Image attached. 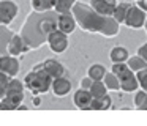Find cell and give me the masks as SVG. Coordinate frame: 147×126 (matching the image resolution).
<instances>
[{
	"mask_svg": "<svg viewBox=\"0 0 147 126\" xmlns=\"http://www.w3.org/2000/svg\"><path fill=\"white\" fill-rule=\"evenodd\" d=\"M81 28L92 33H101L105 36H115L119 33V22L112 16H103L96 13L92 6H87L84 3L76 2L73 6V11Z\"/></svg>",
	"mask_w": 147,
	"mask_h": 126,
	"instance_id": "obj_1",
	"label": "cell"
},
{
	"mask_svg": "<svg viewBox=\"0 0 147 126\" xmlns=\"http://www.w3.org/2000/svg\"><path fill=\"white\" fill-rule=\"evenodd\" d=\"M52 80H54V77L49 76L41 65L35 66V68L30 72H27V76L24 77L26 88H29L33 94H41V93L49 91L52 88Z\"/></svg>",
	"mask_w": 147,
	"mask_h": 126,
	"instance_id": "obj_2",
	"label": "cell"
},
{
	"mask_svg": "<svg viewBox=\"0 0 147 126\" xmlns=\"http://www.w3.org/2000/svg\"><path fill=\"white\" fill-rule=\"evenodd\" d=\"M147 19V13L142 11L138 5H131L130 9L127 13V17H125V25L130 28H142L146 24Z\"/></svg>",
	"mask_w": 147,
	"mask_h": 126,
	"instance_id": "obj_3",
	"label": "cell"
},
{
	"mask_svg": "<svg viewBox=\"0 0 147 126\" xmlns=\"http://www.w3.org/2000/svg\"><path fill=\"white\" fill-rule=\"evenodd\" d=\"M46 40H48V44L49 47H51L52 52L55 54H62L67 50L68 47V35L63 33L62 30H54L52 33H49L48 36H46Z\"/></svg>",
	"mask_w": 147,
	"mask_h": 126,
	"instance_id": "obj_4",
	"label": "cell"
},
{
	"mask_svg": "<svg viewBox=\"0 0 147 126\" xmlns=\"http://www.w3.org/2000/svg\"><path fill=\"white\" fill-rule=\"evenodd\" d=\"M18 11H19V8L13 0H2L0 2V22H2V25L11 24V21L16 17Z\"/></svg>",
	"mask_w": 147,
	"mask_h": 126,
	"instance_id": "obj_5",
	"label": "cell"
},
{
	"mask_svg": "<svg viewBox=\"0 0 147 126\" xmlns=\"http://www.w3.org/2000/svg\"><path fill=\"white\" fill-rule=\"evenodd\" d=\"M117 77H119V80H120V88L123 91H127V93H133V91H136L141 88L136 72L131 71V69H127L123 74L117 76Z\"/></svg>",
	"mask_w": 147,
	"mask_h": 126,
	"instance_id": "obj_6",
	"label": "cell"
},
{
	"mask_svg": "<svg viewBox=\"0 0 147 126\" xmlns=\"http://www.w3.org/2000/svg\"><path fill=\"white\" fill-rule=\"evenodd\" d=\"M73 101H74V106H76L78 109H81V110H90L93 96H92V93H90V90L79 88V90L74 93Z\"/></svg>",
	"mask_w": 147,
	"mask_h": 126,
	"instance_id": "obj_7",
	"label": "cell"
},
{
	"mask_svg": "<svg viewBox=\"0 0 147 126\" xmlns=\"http://www.w3.org/2000/svg\"><path fill=\"white\" fill-rule=\"evenodd\" d=\"M78 25V21L74 17L73 13H65V14H59V19H57V28L62 30L63 33L70 35L74 32Z\"/></svg>",
	"mask_w": 147,
	"mask_h": 126,
	"instance_id": "obj_8",
	"label": "cell"
},
{
	"mask_svg": "<svg viewBox=\"0 0 147 126\" xmlns=\"http://www.w3.org/2000/svg\"><path fill=\"white\" fill-rule=\"evenodd\" d=\"M0 71L7 72L8 76H16L19 72V62L14 58V55H2L0 58Z\"/></svg>",
	"mask_w": 147,
	"mask_h": 126,
	"instance_id": "obj_9",
	"label": "cell"
},
{
	"mask_svg": "<svg viewBox=\"0 0 147 126\" xmlns=\"http://www.w3.org/2000/svg\"><path fill=\"white\" fill-rule=\"evenodd\" d=\"M90 6L103 16H112L117 3L115 0H90Z\"/></svg>",
	"mask_w": 147,
	"mask_h": 126,
	"instance_id": "obj_10",
	"label": "cell"
},
{
	"mask_svg": "<svg viewBox=\"0 0 147 126\" xmlns=\"http://www.w3.org/2000/svg\"><path fill=\"white\" fill-rule=\"evenodd\" d=\"M41 66L45 68V71L48 72L49 76H52V77H62L63 76V72H65V68H63V65H62L60 62H57V60H54V58H48V60H45V62L41 63Z\"/></svg>",
	"mask_w": 147,
	"mask_h": 126,
	"instance_id": "obj_11",
	"label": "cell"
},
{
	"mask_svg": "<svg viewBox=\"0 0 147 126\" xmlns=\"http://www.w3.org/2000/svg\"><path fill=\"white\" fill-rule=\"evenodd\" d=\"M52 93L55 94V96H65V94L70 93L71 90V82L68 80L67 77H55L54 80H52Z\"/></svg>",
	"mask_w": 147,
	"mask_h": 126,
	"instance_id": "obj_12",
	"label": "cell"
},
{
	"mask_svg": "<svg viewBox=\"0 0 147 126\" xmlns=\"http://www.w3.org/2000/svg\"><path fill=\"white\" fill-rule=\"evenodd\" d=\"M27 49L26 43H24L22 36L21 35H13V38L10 40V43H8V52H10V55H19V54H22L24 50Z\"/></svg>",
	"mask_w": 147,
	"mask_h": 126,
	"instance_id": "obj_13",
	"label": "cell"
},
{
	"mask_svg": "<svg viewBox=\"0 0 147 126\" xmlns=\"http://www.w3.org/2000/svg\"><path fill=\"white\" fill-rule=\"evenodd\" d=\"M2 99L7 101V103L13 107V110L19 109L21 104H22V101H24V90H10L7 93V96L2 98Z\"/></svg>",
	"mask_w": 147,
	"mask_h": 126,
	"instance_id": "obj_14",
	"label": "cell"
},
{
	"mask_svg": "<svg viewBox=\"0 0 147 126\" xmlns=\"http://www.w3.org/2000/svg\"><path fill=\"white\" fill-rule=\"evenodd\" d=\"M109 58H111L114 63H122V62H127V60L130 58V55H128V50L125 49L123 46H115V47L111 49Z\"/></svg>",
	"mask_w": 147,
	"mask_h": 126,
	"instance_id": "obj_15",
	"label": "cell"
},
{
	"mask_svg": "<svg viewBox=\"0 0 147 126\" xmlns=\"http://www.w3.org/2000/svg\"><path fill=\"white\" fill-rule=\"evenodd\" d=\"M89 90H90V93H92V96L95 98V99L105 98L106 94H108V87H106V84L103 80H93L92 87H90Z\"/></svg>",
	"mask_w": 147,
	"mask_h": 126,
	"instance_id": "obj_16",
	"label": "cell"
},
{
	"mask_svg": "<svg viewBox=\"0 0 147 126\" xmlns=\"http://www.w3.org/2000/svg\"><path fill=\"white\" fill-rule=\"evenodd\" d=\"M106 68L103 65H100V63H95V65H92L89 68V71H87V76H90V77L93 79V80H103L106 76Z\"/></svg>",
	"mask_w": 147,
	"mask_h": 126,
	"instance_id": "obj_17",
	"label": "cell"
},
{
	"mask_svg": "<svg viewBox=\"0 0 147 126\" xmlns=\"http://www.w3.org/2000/svg\"><path fill=\"white\" fill-rule=\"evenodd\" d=\"M55 0H32V8L36 13H45L49 9H54Z\"/></svg>",
	"mask_w": 147,
	"mask_h": 126,
	"instance_id": "obj_18",
	"label": "cell"
},
{
	"mask_svg": "<svg viewBox=\"0 0 147 126\" xmlns=\"http://www.w3.org/2000/svg\"><path fill=\"white\" fill-rule=\"evenodd\" d=\"M76 3V0H55L54 9L59 14H65V13H71L73 11V6Z\"/></svg>",
	"mask_w": 147,
	"mask_h": 126,
	"instance_id": "obj_19",
	"label": "cell"
},
{
	"mask_svg": "<svg viewBox=\"0 0 147 126\" xmlns=\"http://www.w3.org/2000/svg\"><path fill=\"white\" fill-rule=\"evenodd\" d=\"M130 6L131 5H128V3H120V5H117L114 9L112 17H114L119 24H125V17H127V13H128V9H130Z\"/></svg>",
	"mask_w": 147,
	"mask_h": 126,
	"instance_id": "obj_20",
	"label": "cell"
},
{
	"mask_svg": "<svg viewBox=\"0 0 147 126\" xmlns=\"http://www.w3.org/2000/svg\"><path fill=\"white\" fill-rule=\"evenodd\" d=\"M127 63H128V66H130V69H131V71H134V72H138V71H141V69L147 68V62L142 58V57H139V55L130 57V58L127 60Z\"/></svg>",
	"mask_w": 147,
	"mask_h": 126,
	"instance_id": "obj_21",
	"label": "cell"
},
{
	"mask_svg": "<svg viewBox=\"0 0 147 126\" xmlns=\"http://www.w3.org/2000/svg\"><path fill=\"white\" fill-rule=\"evenodd\" d=\"M111 104H112V99H111L109 94H106L105 98H100V99H95V98H93L90 110H106V109L111 107Z\"/></svg>",
	"mask_w": 147,
	"mask_h": 126,
	"instance_id": "obj_22",
	"label": "cell"
},
{
	"mask_svg": "<svg viewBox=\"0 0 147 126\" xmlns=\"http://www.w3.org/2000/svg\"><path fill=\"white\" fill-rule=\"evenodd\" d=\"M38 27H40V32H41L45 36H48L49 33H52L54 30H57V22H54L52 19L46 17V19H43V21H40Z\"/></svg>",
	"mask_w": 147,
	"mask_h": 126,
	"instance_id": "obj_23",
	"label": "cell"
},
{
	"mask_svg": "<svg viewBox=\"0 0 147 126\" xmlns=\"http://www.w3.org/2000/svg\"><path fill=\"white\" fill-rule=\"evenodd\" d=\"M103 82L106 84V87H108V90H119L120 88V80H119V77L114 74L112 71L106 72L105 79H103Z\"/></svg>",
	"mask_w": 147,
	"mask_h": 126,
	"instance_id": "obj_24",
	"label": "cell"
},
{
	"mask_svg": "<svg viewBox=\"0 0 147 126\" xmlns=\"http://www.w3.org/2000/svg\"><path fill=\"white\" fill-rule=\"evenodd\" d=\"M11 76H8L7 72L0 71V96L5 98L7 96V90H8V82H10Z\"/></svg>",
	"mask_w": 147,
	"mask_h": 126,
	"instance_id": "obj_25",
	"label": "cell"
},
{
	"mask_svg": "<svg viewBox=\"0 0 147 126\" xmlns=\"http://www.w3.org/2000/svg\"><path fill=\"white\" fill-rule=\"evenodd\" d=\"M146 101H147V91L146 90H136V94H134V106L142 110Z\"/></svg>",
	"mask_w": 147,
	"mask_h": 126,
	"instance_id": "obj_26",
	"label": "cell"
},
{
	"mask_svg": "<svg viewBox=\"0 0 147 126\" xmlns=\"http://www.w3.org/2000/svg\"><path fill=\"white\" fill-rule=\"evenodd\" d=\"M136 76H138V80H139V87L142 88V90L147 91V68L138 71Z\"/></svg>",
	"mask_w": 147,
	"mask_h": 126,
	"instance_id": "obj_27",
	"label": "cell"
},
{
	"mask_svg": "<svg viewBox=\"0 0 147 126\" xmlns=\"http://www.w3.org/2000/svg\"><path fill=\"white\" fill-rule=\"evenodd\" d=\"M127 69H130V66H128V63H125V62H122V63H114L112 65V68H111V71L114 72L115 76H120V74H123Z\"/></svg>",
	"mask_w": 147,
	"mask_h": 126,
	"instance_id": "obj_28",
	"label": "cell"
},
{
	"mask_svg": "<svg viewBox=\"0 0 147 126\" xmlns=\"http://www.w3.org/2000/svg\"><path fill=\"white\" fill-rule=\"evenodd\" d=\"M24 87H26V84H24V82H21L19 79L11 77L10 82H8V90H7V93H8L10 90H24Z\"/></svg>",
	"mask_w": 147,
	"mask_h": 126,
	"instance_id": "obj_29",
	"label": "cell"
},
{
	"mask_svg": "<svg viewBox=\"0 0 147 126\" xmlns=\"http://www.w3.org/2000/svg\"><path fill=\"white\" fill-rule=\"evenodd\" d=\"M93 84V79L90 77V76H87V77H84L82 80H81V88H86V90H89L90 87H92Z\"/></svg>",
	"mask_w": 147,
	"mask_h": 126,
	"instance_id": "obj_30",
	"label": "cell"
},
{
	"mask_svg": "<svg viewBox=\"0 0 147 126\" xmlns=\"http://www.w3.org/2000/svg\"><path fill=\"white\" fill-rule=\"evenodd\" d=\"M138 55L142 57V58L147 62V43L142 44V46H139V49H138Z\"/></svg>",
	"mask_w": 147,
	"mask_h": 126,
	"instance_id": "obj_31",
	"label": "cell"
},
{
	"mask_svg": "<svg viewBox=\"0 0 147 126\" xmlns=\"http://www.w3.org/2000/svg\"><path fill=\"white\" fill-rule=\"evenodd\" d=\"M138 6H139L142 11H146L147 13V0H138V3H136Z\"/></svg>",
	"mask_w": 147,
	"mask_h": 126,
	"instance_id": "obj_32",
	"label": "cell"
},
{
	"mask_svg": "<svg viewBox=\"0 0 147 126\" xmlns=\"http://www.w3.org/2000/svg\"><path fill=\"white\" fill-rule=\"evenodd\" d=\"M142 110H147V101H146V104H144V107H142Z\"/></svg>",
	"mask_w": 147,
	"mask_h": 126,
	"instance_id": "obj_33",
	"label": "cell"
},
{
	"mask_svg": "<svg viewBox=\"0 0 147 126\" xmlns=\"http://www.w3.org/2000/svg\"><path fill=\"white\" fill-rule=\"evenodd\" d=\"M144 27H146V30H147V19H146V24H144Z\"/></svg>",
	"mask_w": 147,
	"mask_h": 126,
	"instance_id": "obj_34",
	"label": "cell"
},
{
	"mask_svg": "<svg viewBox=\"0 0 147 126\" xmlns=\"http://www.w3.org/2000/svg\"><path fill=\"white\" fill-rule=\"evenodd\" d=\"M136 2H138V0H136Z\"/></svg>",
	"mask_w": 147,
	"mask_h": 126,
	"instance_id": "obj_35",
	"label": "cell"
}]
</instances>
